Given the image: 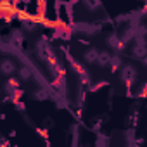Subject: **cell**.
Wrapping results in <instances>:
<instances>
[{
  "mask_svg": "<svg viewBox=\"0 0 147 147\" xmlns=\"http://www.w3.org/2000/svg\"><path fill=\"white\" fill-rule=\"evenodd\" d=\"M128 19H130V16H128V14H121V16H118L114 21H116V23H121V21H128Z\"/></svg>",
  "mask_w": 147,
  "mask_h": 147,
  "instance_id": "7402d4cb",
  "label": "cell"
},
{
  "mask_svg": "<svg viewBox=\"0 0 147 147\" xmlns=\"http://www.w3.org/2000/svg\"><path fill=\"white\" fill-rule=\"evenodd\" d=\"M135 35H142V36H145V35H147V28H145V26H138V28L135 30Z\"/></svg>",
  "mask_w": 147,
  "mask_h": 147,
  "instance_id": "d6986e66",
  "label": "cell"
},
{
  "mask_svg": "<svg viewBox=\"0 0 147 147\" xmlns=\"http://www.w3.org/2000/svg\"><path fill=\"white\" fill-rule=\"evenodd\" d=\"M97 57H99V50L94 49V47H90V49H87L83 52V61L87 64H95L97 62Z\"/></svg>",
  "mask_w": 147,
  "mask_h": 147,
  "instance_id": "52a82bcc",
  "label": "cell"
},
{
  "mask_svg": "<svg viewBox=\"0 0 147 147\" xmlns=\"http://www.w3.org/2000/svg\"><path fill=\"white\" fill-rule=\"evenodd\" d=\"M97 137H99V138H97V145L104 147V145H107V144H109V138H107V137H104L102 133H97Z\"/></svg>",
  "mask_w": 147,
  "mask_h": 147,
  "instance_id": "2e32d148",
  "label": "cell"
},
{
  "mask_svg": "<svg viewBox=\"0 0 147 147\" xmlns=\"http://www.w3.org/2000/svg\"><path fill=\"white\" fill-rule=\"evenodd\" d=\"M85 99H87V92H85V88H83V87H80V90H78V100H76L78 107H83Z\"/></svg>",
  "mask_w": 147,
  "mask_h": 147,
  "instance_id": "9a60e30c",
  "label": "cell"
},
{
  "mask_svg": "<svg viewBox=\"0 0 147 147\" xmlns=\"http://www.w3.org/2000/svg\"><path fill=\"white\" fill-rule=\"evenodd\" d=\"M121 64H123V61H121V55H119V54H116V55H113V57H111L109 66H111V71H113V73H114V71H118V69L121 67Z\"/></svg>",
  "mask_w": 147,
  "mask_h": 147,
  "instance_id": "4fadbf2b",
  "label": "cell"
},
{
  "mask_svg": "<svg viewBox=\"0 0 147 147\" xmlns=\"http://www.w3.org/2000/svg\"><path fill=\"white\" fill-rule=\"evenodd\" d=\"M14 106H16V109H18V111H21V113L26 109V106H24V102H23V100H16V102H14Z\"/></svg>",
  "mask_w": 147,
  "mask_h": 147,
  "instance_id": "ffe728a7",
  "label": "cell"
},
{
  "mask_svg": "<svg viewBox=\"0 0 147 147\" xmlns=\"http://www.w3.org/2000/svg\"><path fill=\"white\" fill-rule=\"evenodd\" d=\"M142 64H144V66H145V67H147V55H145V57H144V59H142Z\"/></svg>",
  "mask_w": 147,
  "mask_h": 147,
  "instance_id": "d4e9b609",
  "label": "cell"
},
{
  "mask_svg": "<svg viewBox=\"0 0 147 147\" xmlns=\"http://www.w3.org/2000/svg\"><path fill=\"white\" fill-rule=\"evenodd\" d=\"M33 99H35V100H47V99H50V90H47V88H38V90H35V94H33Z\"/></svg>",
  "mask_w": 147,
  "mask_h": 147,
  "instance_id": "8fae6325",
  "label": "cell"
},
{
  "mask_svg": "<svg viewBox=\"0 0 147 147\" xmlns=\"http://www.w3.org/2000/svg\"><path fill=\"white\" fill-rule=\"evenodd\" d=\"M11 43L14 49H23V43H24V36H23V30H12V35H11Z\"/></svg>",
  "mask_w": 147,
  "mask_h": 147,
  "instance_id": "5b68a950",
  "label": "cell"
},
{
  "mask_svg": "<svg viewBox=\"0 0 147 147\" xmlns=\"http://www.w3.org/2000/svg\"><path fill=\"white\" fill-rule=\"evenodd\" d=\"M67 2H69V4H73V5H76L78 2H82V0H67Z\"/></svg>",
  "mask_w": 147,
  "mask_h": 147,
  "instance_id": "cb8c5ba5",
  "label": "cell"
},
{
  "mask_svg": "<svg viewBox=\"0 0 147 147\" xmlns=\"http://www.w3.org/2000/svg\"><path fill=\"white\" fill-rule=\"evenodd\" d=\"M107 85V82H99V83H94L92 87H90V92H99L102 87H106Z\"/></svg>",
  "mask_w": 147,
  "mask_h": 147,
  "instance_id": "e0dca14e",
  "label": "cell"
},
{
  "mask_svg": "<svg viewBox=\"0 0 147 147\" xmlns=\"http://www.w3.org/2000/svg\"><path fill=\"white\" fill-rule=\"evenodd\" d=\"M36 131H38V135H40V137L47 138V128H36Z\"/></svg>",
  "mask_w": 147,
  "mask_h": 147,
  "instance_id": "603a6c76",
  "label": "cell"
},
{
  "mask_svg": "<svg viewBox=\"0 0 147 147\" xmlns=\"http://www.w3.org/2000/svg\"><path fill=\"white\" fill-rule=\"evenodd\" d=\"M106 42H107V45H109L113 50H116V52H121V49L125 47L123 38H121V36H118V35H109Z\"/></svg>",
  "mask_w": 147,
  "mask_h": 147,
  "instance_id": "3957f363",
  "label": "cell"
},
{
  "mask_svg": "<svg viewBox=\"0 0 147 147\" xmlns=\"http://www.w3.org/2000/svg\"><path fill=\"white\" fill-rule=\"evenodd\" d=\"M19 76H21V80H24V82H30V80L33 78V71H31V67H30L28 64H26V66H21Z\"/></svg>",
  "mask_w": 147,
  "mask_h": 147,
  "instance_id": "30bf717a",
  "label": "cell"
},
{
  "mask_svg": "<svg viewBox=\"0 0 147 147\" xmlns=\"http://www.w3.org/2000/svg\"><path fill=\"white\" fill-rule=\"evenodd\" d=\"M21 28H23V31L31 33V31H35V30L38 28V23H36V19H33V18L21 16Z\"/></svg>",
  "mask_w": 147,
  "mask_h": 147,
  "instance_id": "277c9868",
  "label": "cell"
},
{
  "mask_svg": "<svg viewBox=\"0 0 147 147\" xmlns=\"http://www.w3.org/2000/svg\"><path fill=\"white\" fill-rule=\"evenodd\" d=\"M137 97H147V82L144 83V87H142V90L137 94Z\"/></svg>",
  "mask_w": 147,
  "mask_h": 147,
  "instance_id": "44dd1931",
  "label": "cell"
},
{
  "mask_svg": "<svg viewBox=\"0 0 147 147\" xmlns=\"http://www.w3.org/2000/svg\"><path fill=\"white\" fill-rule=\"evenodd\" d=\"M131 54H133V57H137V59H144L145 55H147V45H142V43H135L133 45V49H131Z\"/></svg>",
  "mask_w": 147,
  "mask_h": 147,
  "instance_id": "ba28073f",
  "label": "cell"
},
{
  "mask_svg": "<svg viewBox=\"0 0 147 147\" xmlns=\"http://www.w3.org/2000/svg\"><path fill=\"white\" fill-rule=\"evenodd\" d=\"M100 128H102V119H97V121L92 125V131H94V133H100Z\"/></svg>",
  "mask_w": 147,
  "mask_h": 147,
  "instance_id": "ac0fdd59",
  "label": "cell"
},
{
  "mask_svg": "<svg viewBox=\"0 0 147 147\" xmlns=\"http://www.w3.org/2000/svg\"><path fill=\"white\" fill-rule=\"evenodd\" d=\"M64 54H66V59L69 61V64H71V67H73V71H75L76 73V75L80 76V80H82V83H85V85H88L90 83V75H88V73H87V69L83 67V64H80L75 57H73L69 52H66L64 50Z\"/></svg>",
  "mask_w": 147,
  "mask_h": 147,
  "instance_id": "6da1fadb",
  "label": "cell"
},
{
  "mask_svg": "<svg viewBox=\"0 0 147 147\" xmlns=\"http://www.w3.org/2000/svg\"><path fill=\"white\" fill-rule=\"evenodd\" d=\"M111 52L109 50H99V57H97V64L99 66H107L111 62Z\"/></svg>",
  "mask_w": 147,
  "mask_h": 147,
  "instance_id": "9c48e42d",
  "label": "cell"
},
{
  "mask_svg": "<svg viewBox=\"0 0 147 147\" xmlns=\"http://www.w3.org/2000/svg\"><path fill=\"white\" fill-rule=\"evenodd\" d=\"M83 4L87 5L88 11H99L102 7V2L100 0H83Z\"/></svg>",
  "mask_w": 147,
  "mask_h": 147,
  "instance_id": "5bb4252c",
  "label": "cell"
},
{
  "mask_svg": "<svg viewBox=\"0 0 147 147\" xmlns=\"http://www.w3.org/2000/svg\"><path fill=\"white\" fill-rule=\"evenodd\" d=\"M0 71L4 73V75H12V73L16 71V62L12 59H4L2 62H0Z\"/></svg>",
  "mask_w": 147,
  "mask_h": 147,
  "instance_id": "8992f818",
  "label": "cell"
},
{
  "mask_svg": "<svg viewBox=\"0 0 147 147\" xmlns=\"http://www.w3.org/2000/svg\"><path fill=\"white\" fill-rule=\"evenodd\" d=\"M121 80H123V83L126 85L128 95H130V88H131V85H133L135 80H137V67L131 66V64H125V66L121 67Z\"/></svg>",
  "mask_w": 147,
  "mask_h": 147,
  "instance_id": "7a4b0ae2",
  "label": "cell"
},
{
  "mask_svg": "<svg viewBox=\"0 0 147 147\" xmlns=\"http://www.w3.org/2000/svg\"><path fill=\"white\" fill-rule=\"evenodd\" d=\"M18 87H19V82H18L16 78H9V80L5 82V85H4V88H5L7 94H12L14 90H18Z\"/></svg>",
  "mask_w": 147,
  "mask_h": 147,
  "instance_id": "7c38bea8",
  "label": "cell"
}]
</instances>
